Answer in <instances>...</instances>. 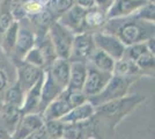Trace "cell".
Returning a JSON list of instances; mask_svg holds the SVG:
<instances>
[{
    "mask_svg": "<svg viewBox=\"0 0 155 139\" xmlns=\"http://www.w3.org/2000/svg\"><path fill=\"white\" fill-rule=\"evenodd\" d=\"M0 139H12L11 133L8 132L2 125H0Z\"/></svg>",
    "mask_w": 155,
    "mask_h": 139,
    "instance_id": "obj_40",
    "label": "cell"
},
{
    "mask_svg": "<svg viewBox=\"0 0 155 139\" xmlns=\"http://www.w3.org/2000/svg\"><path fill=\"white\" fill-rule=\"evenodd\" d=\"M86 12H87V9H84L82 7L78 6L74 4L57 21L60 22L63 26L66 27L74 35L84 33V31H87V28H86Z\"/></svg>",
    "mask_w": 155,
    "mask_h": 139,
    "instance_id": "obj_9",
    "label": "cell"
},
{
    "mask_svg": "<svg viewBox=\"0 0 155 139\" xmlns=\"http://www.w3.org/2000/svg\"><path fill=\"white\" fill-rule=\"evenodd\" d=\"M146 96L143 95H131L124 96L120 99L112 100L105 102L103 104L95 107V118L100 122H103L104 125H108L111 131H114L118 125V123L131 114L139 104L145 101Z\"/></svg>",
    "mask_w": 155,
    "mask_h": 139,
    "instance_id": "obj_2",
    "label": "cell"
},
{
    "mask_svg": "<svg viewBox=\"0 0 155 139\" xmlns=\"http://www.w3.org/2000/svg\"><path fill=\"white\" fill-rule=\"evenodd\" d=\"M44 74L37 80V82L25 93L22 106L20 108L21 114H41V92Z\"/></svg>",
    "mask_w": 155,
    "mask_h": 139,
    "instance_id": "obj_12",
    "label": "cell"
},
{
    "mask_svg": "<svg viewBox=\"0 0 155 139\" xmlns=\"http://www.w3.org/2000/svg\"><path fill=\"white\" fill-rule=\"evenodd\" d=\"M146 52H149L147 46H146V43L140 42V43H136V44H131V45L125 46L123 58L136 61L140 56H142L143 53Z\"/></svg>",
    "mask_w": 155,
    "mask_h": 139,
    "instance_id": "obj_29",
    "label": "cell"
},
{
    "mask_svg": "<svg viewBox=\"0 0 155 139\" xmlns=\"http://www.w3.org/2000/svg\"><path fill=\"white\" fill-rule=\"evenodd\" d=\"M25 98V92L21 89L20 85L15 81L13 86L7 87L6 91L4 92V104L15 108H21L22 102Z\"/></svg>",
    "mask_w": 155,
    "mask_h": 139,
    "instance_id": "obj_25",
    "label": "cell"
},
{
    "mask_svg": "<svg viewBox=\"0 0 155 139\" xmlns=\"http://www.w3.org/2000/svg\"><path fill=\"white\" fill-rule=\"evenodd\" d=\"M36 45V36L31 30L27 27L19 26L18 36H16V44L14 49L13 57L15 60H22V58L32 46Z\"/></svg>",
    "mask_w": 155,
    "mask_h": 139,
    "instance_id": "obj_13",
    "label": "cell"
},
{
    "mask_svg": "<svg viewBox=\"0 0 155 139\" xmlns=\"http://www.w3.org/2000/svg\"><path fill=\"white\" fill-rule=\"evenodd\" d=\"M1 107H2V103H0V111H1Z\"/></svg>",
    "mask_w": 155,
    "mask_h": 139,
    "instance_id": "obj_42",
    "label": "cell"
},
{
    "mask_svg": "<svg viewBox=\"0 0 155 139\" xmlns=\"http://www.w3.org/2000/svg\"><path fill=\"white\" fill-rule=\"evenodd\" d=\"M13 21H15L12 16V14L9 12V7L8 4L6 6V9H2L0 12V35L6 31V29L13 23Z\"/></svg>",
    "mask_w": 155,
    "mask_h": 139,
    "instance_id": "obj_33",
    "label": "cell"
},
{
    "mask_svg": "<svg viewBox=\"0 0 155 139\" xmlns=\"http://www.w3.org/2000/svg\"><path fill=\"white\" fill-rule=\"evenodd\" d=\"M61 94L64 95L65 99L67 100V102L71 106V108L80 106V104L84 103L86 101H88L87 96L84 95V93L81 89H68V88H65L64 91L61 92Z\"/></svg>",
    "mask_w": 155,
    "mask_h": 139,
    "instance_id": "obj_27",
    "label": "cell"
},
{
    "mask_svg": "<svg viewBox=\"0 0 155 139\" xmlns=\"http://www.w3.org/2000/svg\"><path fill=\"white\" fill-rule=\"evenodd\" d=\"M63 91L64 88L59 86L51 77V74L46 70H44V79H43L42 92H41V114L50 102L58 98Z\"/></svg>",
    "mask_w": 155,
    "mask_h": 139,
    "instance_id": "obj_14",
    "label": "cell"
},
{
    "mask_svg": "<svg viewBox=\"0 0 155 139\" xmlns=\"http://www.w3.org/2000/svg\"><path fill=\"white\" fill-rule=\"evenodd\" d=\"M46 34L54 48L57 57L63 59H70L74 34L58 21L52 22Z\"/></svg>",
    "mask_w": 155,
    "mask_h": 139,
    "instance_id": "obj_4",
    "label": "cell"
},
{
    "mask_svg": "<svg viewBox=\"0 0 155 139\" xmlns=\"http://www.w3.org/2000/svg\"><path fill=\"white\" fill-rule=\"evenodd\" d=\"M64 123L60 119H51L44 122V127L46 130V133L50 139H59L63 138L64 132Z\"/></svg>",
    "mask_w": 155,
    "mask_h": 139,
    "instance_id": "obj_28",
    "label": "cell"
},
{
    "mask_svg": "<svg viewBox=\"0 0 155 139\" xmlns=\"http://www.w3.org/2000/svg\"><path fill=\"white\" fill-rule=\"evenodd\" d=\"M0 68L2 71H5L7 73L8 68H9V64H8V59H7V56L2 52V50L0 49ZM8 75V74H7Z\"/></svg>",
    "mask_w": 155,
    "mask_h": 139,
    "instance_id": "obj_38",
    "label": "cell"
},
{
    "mask_svg": "<svg viewBox=\"0 0 155 139\" xmlns=\"http://www.w3.org/2000/svg\"><path fill=\"white\" fill-rule=\"evenodd\" d=\"M23 8L27 15H34V14L38 13L39 11H42L43 5L36 0H30L26 4H23Z\"/></svg>",
    "mask_w": 155,
    "mask_h": 139,
    "instance_id": "obj_34",
    "label": "cell"
},
{
    "mask_svg": "<svg viewBox=\"0 0 155 139\" xmlns=\"http://www.w3.org/2000/svg\"><path fill=\"white\" fill-rule=\"evenodd\" d=\"M93 125L91 119L84 121L81 123H71V124H65L64 132H63V138L65 139H82L87 138L84 134L86 131Z\"/></svg>",
    "mask_w": 155,
    "mask_h": 139,
    "instance_id": "obj_24",
    "label": "cell"
},
{
    "mask_svg": "<svg viewBox=\"0 0 155 139\" xmlns=\"http://www.w3.org/2000/svg\"><path fill=\"white\" fill-rule=\"evenodd\" d=\"M25 139H50L48 133H46V130L44 125L41 126L39 129H37L36 131H34L32 133H30L28 137H26Z\"/></svg>",
    "mask_w": 155,
    "mask_h": 139,
    "instance_id": "obj_35",
    "label": "cell"
},
{
    "mask_svg": "<svg viewBox=\"0 0 155 139\" xmlns=\"http://www.w3.org/2000/svg\"><path fill=\"white\" fill-rule=\"evenodd\" d=\"M87 77V63L84 61H70V80L68 89H81Z\"/></svg>",
    "mask_w": 155,
    "mask_h": 139,
    "instance_id": "obj_18",
    "label": "cell"
},
{
    "mask_svg": "<svg viewBox=\"0 0 155 139\" xmlns=\"http://www.w3.org/2000/svg\"><path fill=\"white\" fill-rule=\"evenodd\" d=\"M8 75L5 71L0 68V93H4L8 87Z\"/></svg>",
    "mask_w": 155,
    "mask_h": 139,
    "instance_id": "obj_36",
    "label": "cell"
},
{
    "mask_svg": "<svg viewBox=\"0 0 155 139\" xmlns=\"http://www.w3.org/2000/svg\"><path fill=\"white\" fill-rule=\"evenodd\" d=\"M16 82L20 85L21 89L26 93L29 88H31L37 80L44 74V70L43 68H39L34 65H30L23 60H18L16 64Z\"/></svg>",
    "mask_w": 155,
    "mask_h": 139,
    "instance_id": "obj_8",
    "label": "cell"
},
{
    "mask_svg": "<svg viewBox=\"0 0 155 139\" xmlns=\"http://www.w3.org/2000/svg\"><path fill=\"white\" fill-rule=\"evenodd\" d=\"M46 71L51 74L54 81L63 88H67L68 80H70V60L57 58L50 66L46 68Z\"/></svg>",
    "mask_w": 155,
    "mask_h": 139,
    "instance_id": "obj_17",
    "label": "cell"
},
{
    "mask_svg": "<svg viewBox=\"0 0 155 139\" xmlns=\"http://www.w3.org/2000/svg\"><path fill=\"white\" fill-rule=\"evenodd\" d=\"M71 109L72 108L68 104L67 100L65 99L63 94H60L57 99H54L44 108V110L42 111L41 115L44 119V122L45 121H51V119H60L61 117H64Z\"/></svg>",
    "mask_w": 155,
    "mask_h": 139,
    "instance_id": "obj_16",
    "label": "cell"
},
{
    "mask_svg": "<svg viewBox=\"0 0 155 139\" xmlns=\"http://www.w3.org/2000/svg\"><path fill=\"white\" fill-rule=\"evenodd\" d=\"M133 16L139 19V20L148 21V22H154V1H148L143 6H141Z\"/></svg>",
    "mask_w": 155,
    "mask_h": 139,
    "instance_id": "obj_32",
    "label": "cell"
},
{
    "mask_svg": "<svg viewBox=\"0 0 155 139\" xmlns=\"http://www.w3.org/2000/svg\"><path fill=\"white\" fill-rule=\"evenodd\" d=\"M112 2H114V0H94L95 6L98 7L100 9L104 11L105 13H107V11L110 8V6L112 5Z\"/></svg>",
    "mask_w": 155,
    "mask_h": 139,
    "instance_id": "obj_37",
    "label": "cell"
},
{
    "mask_svg": "<svg viewBox=\"0 0 155 139\" xmlns=\"http://www.w3.org/2000/svg\"><path fill=\"white\" fill-rule=\"evenodd\" d=\"M95 106L91 104L89 101H86L84 103L78 107L72 108L68 113L61 117L60 121L64 124H71V123H81L84 121L91 119L95 116Z\"/></svg>",
    "mask_w": 155,
    "mask_h": 139,
    "instance_id": "obj_15",
    "label": "cell"
},
{
    "mask_svg": "<svg viewBox=\"0 0 155 139\" xmlns=\"http://www.w3.org/2000/svg\"><path fill=\"white\" fill-rule=\"evenodd\" d=\"M87 63H89L91 65L96 67L97 70L102 71V72H107L112 74L114 73V68H115V63L116 60L112 57H110L109 55L103 52L102 50L95 49V51L91 53V58L88 59Z\"/></svg>",
    "mask_w": 155,
    "mask_h": 139,
    "instance_id": "obj_19",
    "label": "cell"
},
{
    "mask_svg": "<svg viewBox=\"0 0 155 139\" xmlns=\"http://www.w3.org/2000/svg\"><path fill=\"white\" fill-rule=\"evenodd\" d=\"M112 74L123 75V77H142V75H145L143 72L139 68V66L137 65L136 61L126 59V58H120V59L116 60Z\"/></svg>",
    "mask_w": 155,
    "mask_h": 139,
    "instance_id": "obj_21",
    "label": "cell"
},
{
    "mask_svg": "<svg viewBox=\"0 0 155 139\" xmlns=\"http://www.w3.org/2000/svg\"><path fill=\"white\" fill-rule=\"evenodd\" d=\"M43 125L44 119L41 114H23L18 122V125L12 134V139H25Z\"/></svg>",
    "mask_w": 155,
    "mask_h": 139,
    "instance_id": "obj_10",
    "label": "cell"
},
{
    "mask_svg": "<svg viewBox=\"0 0 155 139\" xmlns=\"http://www.w3.org/2000/svg\"><path fill=\"white\" fill-rule=\"evenodd\" d=\"M137 65L141 70L143 74H152L154 72V65H155V58L154 55L150 52L143 53L136 60Z\"/></svg>",
    "mask_w": 155,
    "mask_h": 139,
    "instance_id": "obj_31",
    "label": "cell"
},
{
    "mask_svg": "<svg viewBox=\"0 0 155 139\" xmlns=\"http://www.w3.org/2000/svg\"><path fill=\"white\" fill-rule=\"evenodd\" d=\"M59 139H65V138H59Z\"/></svg>",
    "mask_w": 155,
    "mask_h": 139,
    "instance_id": "obj_43",
    "label": "cell"
},
{
    "mask_svg": "<svg viewBox=\"0 0 155 139\" xmlns=\"http://www.w3.org/2000/svg\"><path fill=\"white\" fill-rule=\"evenodd\" d=\"M74 4L78 6L82 7L84 9H89V8L95 6L94 0H74Z\"/></svg>",
    "mask_w": 155,
    "mask_h": 139,
    "instance_id": "obj_39",
    "label": "cell"
},
{
    "mask_svg": "<svg viewBox=\"0 0 155 139\" xmlns=\"http://www.w3.org/2000/svg\"><path fill=\"white\" fill-rule=\"evenodd\" d=\"M111 75L112 74L102 72L91 65L89 63H87V77L82 87V92L87 96V99H91L102 92L104 87L107 86V84L109 82Z\"/></svg>",
    "mask_w": 155,
    "mask_h": 139,
    "instance_id": "obj_6",
    "label": "cell"
},
{
    "mask_svg": "<svg viewBox=\"0 0 155 139\" xmlns=\"http://www.w3.org/2000/svg\"><path fill=\"white\" fill-rule=\"evenodd\" d=\"M74 5V0H46L44 9L51 15L53 21H57Z\"/></svg>",
    "mask_w": 155,
    "mask_h": 139,
    "instance_id": "obj_23",
    "label": "cell"
},
{
    "mask_svg": "<svg viewBox=\"0 0 155 139\" xmlns=\"http://www.w3.org/2000/svg\"><path fill=\"white\" fill-rule=\"evenodd\" d=\"M93 38L95 43V48L98 50H102L103 52L109 55L115 60L123 58L125 45L116 36L111 35L105 31H95L93 33Z\"/></svg>",
    "mask_w": 155,
    "mask_h": 139,
    "instance_id": "obj_7",
    "label": "cell"
},
{
    "mask_svg": "<svg viewBox=\"0 0 155 139\" xmlns=\"http://www.w3.org/2000/svg\"><path fill=\"white\" fill-rule=\"evenodd\" d=\"M82 139H95L94 137H87V138H82Z\"/></svg>",
    "mask_w": 155,
    "mask_h": 139,
    "instance_id": "obj_41",
    "label": "cell"
},
{
    "mask_svg": "<svg viewBox=\"0 0 155 139\" xmlns=\"http://www.w3.org/2000/svg\"><path fill=\"white\" fill-rule=\"evenodd\" d=\"M36 45L38 46V49L41 50L42 55H43L44 63H45V67L48 68L54 60L58 58V57H57V53L54 51V48L52 45L51 41L49 38V36H48V34H45V35L42 37L39 44H36Z\"/></svg>",
    "mask_w": 155,
    "mask_h": 139,
    "instance_id": "obj_26",
    "label": "cell"
},
{
    "mask_svg": "<svg viewBox=\"0 0 155 139\" xmlns=\"http://www.w3.org/2000/svg\"><path fill=\"white\" fill-rule=\"evenodd\" d=\"M22 60L28 63V64H30V65L39 67V68H44L45 67L43 55H42V52H41V50L38 49L37 45L32 46L31 49L25 55V57L22 58Z\"/></svg>",
    "mask_w": 155,
    "mask_h": 139,
    "instance_id": "obj_30",
    "label": "cell"
},
{
    "mask_svg": "<svg viewBox=\"0 0 155 139\" xmlns=\"http://www.w3.org/2000/svg\"><path fill=\"white\" fill-rule=\"evenodd\" d=\"M140 78L141 77H123V75L112 74L109 82L103 88V91L98 93L95 96L88 99V101L91 104L97 107L100 104H103L105 102L112 101V100L124 98V96L127 95L130 87Z\"/></svg>",
    "mask_w": 155,
    "mask_h": 139,
    "instance_id": "obj_3",
    "label": "cell"
},
{
    "mask_svg": "<svg viewBox=\"0 0 155 139\" xmlns=\"http://www.w3.org/2000/svg\"><path fill=\"white\" fill-rule=\"evenodd\" d=\"M19 21H13V23L6 29V31L1 35V42H0V49L2 52L8 56H13L15 44H16V36L19 30Z\"/></svg>",
    "mask_w": 155,
    "mask_h": 139,
    "instance_id": "obj_20",
    "label": "cell"
},
{
    "mask_svg": "<svg viewBox=\"0 0 155 139\" xmlns=\"http://www.w3.org/2000/svg\"><path fill=\"white\" fill-rule=\"evenodd\" d=\"M107 13L100 9L98 7L94 6L87 9L86 12V28L87 31L91 29H100L103 28L105 22H107Z\"/></svg>",
    "mask_w": 155,
    "mask_h": 139,
    "instance_id": "obj_22",
    "label": "cell"
},
{
    "mask_svg": "<svg viewBox=\"0 0 155 139\" xmlns=\"http://www.w3.org/2000/svg\"><path fill=\"white\" fill-rule=\"evenodd\" d=\"M148 0H114L112 5L107 11V19H118L133 15Z\"/></svg>",
    "mask_w": 155,
    "mask_h": 139,
    "instance_id": "obj_11",
    "label": "cell"
},
{
    "mask_svg": "<svg viewBox=\"0 0 155 139\" xmlns=\"http://www.w3.org/2000/svg\"><path fill=\"white\" fill-rule=\"evenodd\" d=\"M95 43L91 31H84L74 35L72 44L70 61H84L87 63L91 53L95 51Z\"/></svg>",
    "mask_w": 155,
    "mask_h": 139,
    "instance_id": "obj_5",
    "label": "cell"
},
{
    "mask_svg": "<svg viewBox=\"0 0 155 139\" xmlns=\"http://www.w3.org/2000/svg\"><path fill=\"white\" fill-rule=\"evenodd\" d=\"M103 31L116 36L125 46L154 37V22L139 20L133 15L107 20Z\"/></svg>",
    "mask_w": 155,
    "mask_h": 139,
    "instance_id": "obj_1",
    "label": "cell"
}]
</instances>
